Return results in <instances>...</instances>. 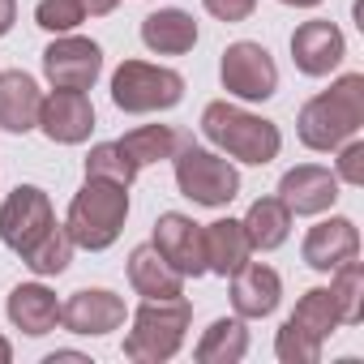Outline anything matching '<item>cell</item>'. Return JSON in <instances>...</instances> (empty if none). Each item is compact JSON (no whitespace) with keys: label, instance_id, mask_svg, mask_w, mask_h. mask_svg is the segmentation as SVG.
Returning <instances> with one entry per match:
<instances>
[{"label":"cell","instance_id":"cell-1","mask_svg":"<svg viewBox=\"0 0 364 364\" xmlns=\"http://www.w3.org/2000/svg\"><path fill=\"white\" fill-rule=\"evenodd\" d=\"M360 129H364V73H343L338 82H330V90L313 95L296 116L300 141L317 154L338 150Z\"/></svg>","mask_w":364,"mask_h":364},{"label":"cell","instance_id":"cell-2","mask_svg":"<svg viewBox=\"0 0 364 364\" xmlns=\"http://www.w3.org/2000/svg\"><path fill=\"white\" fill-rule=\"evenodd\" d=\"M202 133H206V141H210L219 154H228V159H236V163H249V167H266V163H274L279 150H283V133H279L274 120L253 116V112H245V107H236V103H228V99L206 103V112H202Z\"/></svg>","mask_w":364,"mask_h":364},{"label":"cell","instance_id":"cell-3","mask_svg":"<svg viewBox=\"0 0 364 364\" xmlns=\"http://www.w3.org/2000/svg\"><path fill=\"white\" fill-rule=\"evenodd\" d=\"M124 219H129V189L112 185V180H99V176H86V185L69 202L65 232H69L73 249L103 253L120 240Z\"/></svg>","mask_w":364,"mask_h":364},{"label":"cell","instance_id":"cell-4","mask_svg":"<svg viewBox=\"0 0 364 364\" xmlns=\"http://www.w3.org/2000/svg\"><path fill=\"white\" fill-rule=\"evenodd\" d=\"M193 304L185 296L176 300H141L133 313V330L124 334V355L133 364H167L189 338Z\"/></svg>","mask_w":364,"mask_h":364},{"label":"cell","instance_id":"cell-5","mask_svg":"<svg viewBox=\"0 0 364 364\" xmlns=\"http://www.w3.org/2000/svg\"><path fill=\"white\" fill-rule=\"evenodd\" d=\"M171 163H176V189L185 193L193 206L219 210V206L236 202V193H240V171H236V163L228 154L189 141V146L176 150Z\"/></svg>","mask_w":364,"mask_h":364},{"label":"cell","instance_id":"cell-6","mask_svg":"<svg viewBox=\"0 0 364 364\" xmlns=\"http://www.w3.org/2000/svg\"><path fill=\"white\" fill-rule=\"evenodd\" d=\"M185 99V77L167 65H150V60H124L112 73V103L129 116H150V112H167Z\"/></svg>","mask_w":364,"mask_h":364},{"label":"cell","instance_id":"cell-7","mask_svg":"<svg viewBox=\"0 0 364 364\" xmlns=\"http://www.w3.org/2000/svg\"><path fill=\"white\" fill-rule=\"evenodd\" d=\"M219 82L232 99L240 103H266L274 90H279V65L274 56L253 43V39H240V43H228L223 48V60H219Z\"/></svg>","mask_w":364,"mask_h":364},{"label":"cell","instance_id":"cell-8","mask_svg":"<svg viewBox=\"0 0 364 364\" xmlns=\"http://www.w3.org/2000/svg\"><path fill=\"white\" fill-rule=\"evenodd\" d=\"M56 223V210H52V198L39 189V185H18L5 202H0V245L14 249L18 257L26 249H35Z\"/></svg>","mask_w":364,"mask_h":364},{"label":"cell","instance_id":"cell-9","mask_svg":"<svg viewBox=\"0 0 364 364\" xmlns=\"http://www.w3.org/2000/svg\"><path fill=\"white\" fill-rule=\"evenodd\" d=\"M103 73V48L86 35H56L43 48V77L52 90H90Z\"/></svg>","mask_w":364,"mask_h":364},{"label":"cell","instance_id":"cell-10","mask_svg":"<svg viewBox=\"0 0 364 364\" xmlns=\"http://www.w3.org/2000/svg\"><path fill=\"white\" fill-rule=\"evenodd\" d=\"M150 245L159 249V257L185 279H202L206 274V245H202V223H193L189 215L167 210L154 219V236Z\"/></svg>","mask_w":364,"mask_h":364},{"label":"cell","instance_id":"cell-11","mask_svg":"<svg viewBox=\"0 0 364 364\" xmlns=\"http://www.w3.org/2000/svg\"><path fill=\"white\" fill-rule=\"evenodd\" d=\"M124 317H129L124 300L107 287H82L60 304V326L69 334H82V338H103V334L120 330Z\"/></svg>","mask_w":364,"mask_h":364},{"label":"cell","instance_id":"cell-12","mask_svg":"<svg viewBox=\"0 0 364 364\" xmlns=\"http://www.w3.org/2000/svg\"><path fill=\"white\" fill-rule=\"evenodd\" d=\"M347 56V39L330 18H313L300 22L291 35V60L304 77H330Z\"/></svg>","mask_w":364,"mask_h":364},{"label":"cell","instance_id":"cell-13","mask_svg":"<svg viewBox=\"0 0 364 364\" xmlns=\"http://www.w3.org/2000/svg\"><path fill=\"white\" fill-rule=\"evenodd\" d=\"M39 129L56 146H82L95 133V103L86 90H52L39 107Z\"/></svg>","mask_w":364,"mask_h":364},{"label":"cell","instance_id":"cell-14","mask_svg":"<svg viewBox=\"0 0 364 364\" xmlns=\"http://www.w3.org/2000/svg\"><path fill=\"white\" fill-rule=\"evenodd\" d=\"M279 202L291 210V215H326L334 202H338V176L321 163H300L291 171H283L279 180Z\"/></svg>","mask_w":364,"mask_h":364},{"label":"cell","instance_id":"cell-15","mask_svg":"<svg viewBox=\"0 0 364 364\" xmlns=\"http://www.w3.org/2000/svg\"><path fill=\"white\" fill-rule=\"evenodd\" d=\"M300 257H304V266L317 270V274H330V270L355 262V257H360V232H355V223L343 219V215L321 219L317 228H309V236H304V245H300Z\"/></svg>","mask_w":364,"mask_h":364},{"label":"cell","instance_id":"cell-16","mask_svg":"<svg viewBox=\"0 0 364 364\" xmlns=\"http://www.w3.org/2000/svg\"><path fill=\"white\" fill-rule=\"evenodd\" d=\"M232 279V309H236V317H245V321H262V317H270L274 309H279V300H283V279H279V270H270V266H262V262H245L236 274H228Z\"/></svg>","mask_w":364,"mask_h":364},{"label":"cell","instance_id":"cell-17","mask_svg":"<svg viewBox=\"0 0 364 364\" xmlns=\"http://www.w3.org/2000/svg\"><path fill=\"white\" fill-rule=\"evenodd\" d=\"M5 313L31 338H43V334H52L60 326V300H56V291L48 283H18L9 291V300H5Z\"/></svg>","mask_w":364,"mask_h":364},{"label":"cell","instance_id":"cell-18","mask_svg":"<svg viewBox=\"0 0 364 364\" xmlns=\"http://www.w3.org/2000/svg\"><path fill=\"white\" fill-rule=\"evenodd\" d=\"M39 107H43V90L31 73H22V69L0 73V129L5 133L39 129Z\"/></svg>","mask_w":364,"mask_h":364},{"label":"cell","instance_id":"cell-19","mask_svg":"<svg viewBox=\"0 0 364 364\" xmlns=\"http://www.w3.org/2000/svg\"><path fill=\"white\" fill-rule=\"evenodd\" d=\"M129 287L141 300H176L185 296V274H176L154 245H137L129 253Z\"/></svg>","mask_w":364,"mask_h":364},{"label":"cell","instance_id":"cell-20","mask_svg":"<svg viewBox=\"0 0 364 364\" xmlns=\"http://www.w3.org/2000/svg\"><path fill=\"white\" fill-rule=\"evenodd\" d=\"M202 245H206V274H236L249 257H253V245L245 236V223L240 219H215L202 228Z\"/></svg>","mask_w":364,"mask_h":364},{"label":"cell","instance_id":"cell-21","mask_svg":"<svg viewBox=\"0 0 364 364\" xmlns=\"http://www.w3.org/2000/svg\"><path fill=\"white\" fill-rule=\"evenodd\" d=\"M141 43L154 56H185L198 48V22L185 9H159L141 18Z\"/></svg>","mask_w":364,"mask_h":364},{"label":"cell","instance_id":"cell-22","mask_svg":"<svg viewBox=\"0 0 364 364\" xmlns=\"http://www.w3.org/2000/svg\"><path fill=\"white\" fill-rule=\"evenodd\" d=\"M291 219H296V215H291L279 198H257L240 223H245V236H249L253 253H274V249L287 245V236H291Z\"/></svg>","mask_w":364,"mask_h":364},{"label":"cell","instance_id":"cell-23","mask_svg":"<svg viewBox=\"0 0 364 364\" xmlns=\"http://www.w3.org/2000/svg\"><path fill=\"white\" fill-rule=\"evenodd\" d=\"M193 137L189 133H180L171 124H141V129H129L120 137V150L133 159V167H150V163H163V159H176L180 146H189Z\"/></svg>","mask_w":364,"mask_h":364},{"label":"cell","instance_id":"cell-24","mask_svg":"<svg viewBox=\"0 0 364 364\" xmlns=\"http://www.w3.org/2000/svg\"><path fill=\"white\" fill-rule=\"evenodd\" d=\"M198 364H240L249 355V326L245 317H219L206 326V334L193 347Z\"/></svg>","mask_w":364,"mask_h":364},{"label":"cell","instance_id":"cell-25","mask_svg":"<svg viewBox=\"0 0 364 364\" xmlns=\"http://www.w3.org/2000/svg\"><path fill=\"white\" fill-rule=\"evenodd\" d=\"M22 262H26V270H31L35 279H56V274H65L69 262H73V240H69L65 223H52V232H48L35 249H26Z\"/></svg>","mask_w":364,"mask_h":364},{"label":"cell","instance_id":"cell-26","mask_svg":"<svg viewBox=\"0 0 364 364\" xmlns=\"http://www.w3.org/2000/svg\"><path fill=\"white\" fill-rule=\"evenodd\" d=\"M330 274H334L330 279V300L338 309V321L343 326H360L364 321V266H360V257L338 266V270H330Z\"/></svg>","mask_w":364,"mask_h":364},{"label":"cell","instance_id":"cell-27","mask_svg":"<svg viewBox=\"0 0 364 364\" xmlns=\"http://www.w3.org/2000/svg\"><path fill=\"white\" fill-rule=\"evenodd\" d=\"M291 321H296L300 330H309L313 338H321V343L343 326V321H338V309H334V300H330V287H309V291L300 296Z\"/></svg>","mask_w":364,"mask_h":364},{"label":"cell","instance_id":"cell-28","mask_svg":"<svg viewBox=\"0 0 364 364\" xmlns=\"http://www.w3.org/2000/svg\"><path fill=\"white\" fill-rule=\"evenodd\" d=\"M86 176H99V180H112V185H133L137 180V167H133V159L120 150V141H99V146H90V154H86Z\"/></svg>","mask_w":364,"mask_h":364},{"label":"cell","instance_id":"cell-29","mask_svg":"<svg viewBox=\"0 0 364 364\" xmlns=\"http://www.w3.org/2000/svg\"><path fill=\"white\" fill-rule=\"evenodd\" d=\"M321 338H313L309 330H300L291 317L279 326V334H274V355L283 360V364H317L321 360Z\"/></svg>","mask_w":364,"mask_h":364},{"label":"cell","instance_id":"cell-30","mask_svg":"<svg viewBox=\"0 0 364 364\" xmlns=\"http://www.w3.org/2000/svg\"><path fill=\"white\" fill-rule=\"evenodd\" d=\"M35 22L48 35H69V31H77L86 22V14H82L77 0H39V5H35Z\"/></svg>","mask_w":364,"mask_h":364},{"label":"cell","instance_id":"cell-31","mask_svg":"<svg viewBox=\"0 0 364 364\" xmlns=\"http://www.w3.org/2000/svg\"><path fill=\"white\" fill-rule=\"evenodd\" d=\"M334 176H338V185H364V141L360 137H351V141L338 146Z\"/></svg>","mask_w":364,"mask_h":364},{"label":"cell","instance_id":"cell-32","mask_svg":"<svg viewBox=\"0 0 364 364\" xmlns=\"http://www.w3.org/2000/svg\"><path fill=\"white\" fill-rule=\"evenodd\" d=\"M202 9L210 14V18H219V22H249L253 18V9H257V0H202Z\"/></svg>","mask_w":364,"mask_h":364},{"label":"cell","instance_id":"cell-33","mask_svg":"<svg viewBox=\"0 0 364 364\" xmlns=\"http://www.w3.org/2000/svg\"><path fill=\"white\" fill-rule=\"evenodd\" d=\"M77 5H82V14H86V18H107V14L120 5V0H77Z\"/></svg>","mask_w":364,"mask_h":364},{"label":"cell","instance_id":"cell-34","mask_svg":"<svg viewBox=\"0 0 364 364\" xmlns=\"http://www.w3.org/2000/svg\"><path fill=\"white\" fill-rule=\"evenodd\" d=\"M18 22V0H0V39H5Z\"/></svg>","mask_w":364,"mask_h":364},{"label":"cell","instance_id":"cell-35","mask_svg":"<svg viewBox=\"0 0 364 364\" xmlns=\"http://www.w3.org/2000/svg\"><path fill=\"white\" fill-rule=\"evenodd\" d=\"M60 360H73V364H90V355H82V351H52L43 364H60Z\"/></svg>","mask_w":364,"mask_h":364},{"label":"cell","instance_id":"cell-36","mask_svg":"<svg viewBox=\"0 0 364 364\" xmlns=\"http://www.w3.org/2000/svg\"><path fill=\"white\" fill-rule=\"evenodd\" d=\"M9 360H14V343L0 334V364H9Z\"/></svg>","mask_w":364,"mask_h":364},{"label":"cell","instance_id":"cell-37","mask_svg":"<svg viewBox=\"0 0 364 364\" xmlns=\"http://www.w3.org/2000/svg\"><path fill=\"white\" fill-rule=\"evenodd\" d=\"M283 5H291V9H317L321 0H283Z\"/></svg>","mask_w":364,"mask_h":364}]
</instances>
